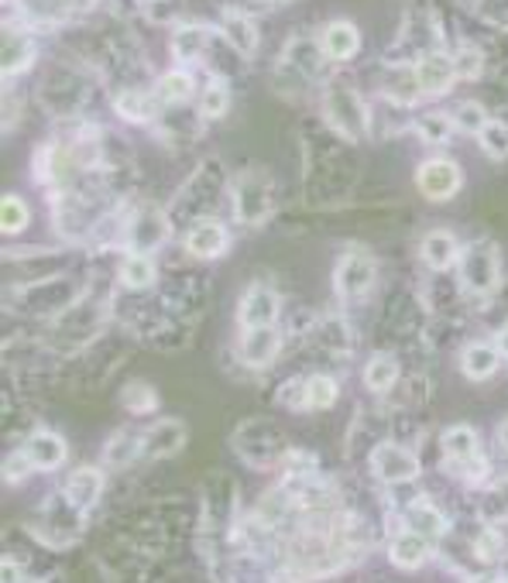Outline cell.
Wrapping results in <instances>:
<instances>
[{
	"label": "cell",
	"instance_id": "1",
	"mask_svg": "<svg viewBox=\"0 0 508 583\" xmlns=\"http://www.w3.org/2000/svg\"><path fill=\"white\" fill-rule=\"evenodd\" d=\"M460 278L464 286L477 295H488L501 282V268H498V251L492 244H471L460 258Z\"/></svg>",
	"mask_w": 508,
	"mask_h": 583
},
{
	"label": "cell",
	"instance_id": "2",
	"mask_svg": "<svg viewBox=\"0 0 508 583\" xmlns=\"http://www.w3.org/2000/svg\"><path fill=\"white\" fill-rule=\"evenodd\" d=\"M327 113H330V121L348 134V137H364V127H367V107L364 100L358 97L354 89L348 86H337L330 89V97H327Z\"/></svg>",
	"mask_w": 508,
	"mask_h": 583
},
{
	"label": "cell",
	"instance_id": "3",
	"mask_svg": "<svg viewBox=\"0 0 508 583\" xmlns=\"http://www.w3.org/2000/svg\"><path fill=\"white\" fill-rule=\"evenodd\" d=\"M415 182H420V193L426 199H450L460 190V169L450 158H430L426 166H420L415 172Z\"/></svg>",
	"mask_w": 508,
	"mask_h": 583
},
{
	"label": "cell",
	"instance_id": "4",
	"mask_svg": "<svg viewBox=\"0 0 508 583\" xmlns=\"http://www.w3.org/2000/svg\"><path fill=\"white\" fill-rule=\"evenodd\" d=\"M372 463H375V474L385 484H406V481L420 477V460H415L409 450L396 447V442H382L372 457Z\"/></svg>",
	"mask_w": 508,
	"mask_h": 583
},
{
	"label": "cell",
	"instance_id": "5",
	"mask_svg": "<svg viewBox=\"0 0 508 583\" xmlns=\"http://www.w3.org/2000/svg\"><path fill=\"white\" fill-rule=\"evenodd\" d=\"M337 292L348 295V299H361L372 292L375 286V262L367 258V254H348L340 265H337Z\"/></svg>",
	"mask_w": 508,
	"mask_h": 583
},
{
	"label": "cell",
	"instance_id": "6",
	"mask_svg": "<svg viewBox=\"0 0 508 583\" xmlns=\"http://www.w3.org/2000/svg\"><path fill=\"white\" fill-rule=\"evenodd\" d=\"M234 203L244 223H258L271 206V182L265 175H244L234 190Z\"/></svg>",
	"mask_w": 508,
	"mask_h": 583
},
{
	"label": "cell",
	"instance_id": "7",
	"mask_svg": "<svg viewBox=\"0 0 508 583\" xmlns=\"http://www.w3.org/2000/svg\"><path fill=\"white\" fill-rule=\"evenodd\" d=\"M279 316V295L268 286H251L238 306V319L244 323V330H258V326H271Z\"/></svg>",
	"mask_w": 508,
	"mask_h": 583
},
{
	"label": "cell",
	"instance_id": "8",
	"mask_svg": "<svg viewBox=\"0 0 508 583\" xmlns=\"http://www.w3.org/2000/svg\"><path fill=\"white\" fill-rule=\"evenodd\" d=\"M166 233H169L166 217H161L158 209L145 206L142 214L131 220V227H128V244H131L134 254H148V251H155L161 241H166Z\"/></svg>",
	"mask_w": 508,
	"mask_h": 583
},
{
	"label": "cell",
	"instance_id": "9",
	"mask_svg": "<svg viewBox=\"0 0 508 583\" xmlns=\"http://www.w3.org/2000/svg\"><path fill=\"white\" fill-rule=\"evenodd\" d=\"M100 491H104V474L94 471V466H80V471L65 481V498L76 511H86L100 501Z\"/></svg>",
	"mask_w": 508,
	"mask_h": 583
},
{
	"label": "cell",
	"instance_id": "10",
	"mask_svg": "<svg viewBox=\"0 0 508 583\" xmlns=\"http://www.w3.org/2000/svg\"><path fill=\"white\" fill-rule=\"evenodd\" d=\"M279 354V333L271 326H258V330H244L241 337V361L251 367H265Z\"/></svg>",
	"mask_w": 508,
	"mask_h": 583
},
{
	"label": "cell",
	"instance_id": "11",
	"mask_svg": "<svg viewBox=\"0 0 508 583\" xmlns=\"http://www.w3.org/2000/svg\"><path fill=\"white\" fill-rule=\"evenodd\" d=\"M186 442V426L182 423H158L148 433H142V457H172Z\"/></svg>",
	"mask_w": 508,
	"mask_h": 583
},
{
	"label": "cell",
	"instance_id": "12",
	"mask_svg": "<svg viewBox=\"0 0 508 583\" xmlns=\"http://www.w3.org/2000/svg\"><path fill=\"white\" fill-rule=\"evenodd\" d=\"M319 45L330 59L343 62L361 49V32L351 25V21H334V25H327V32H323Z\"/></svg>",
	"mask_w": 508,
	"mask_h": 583
},
{
	"label": "cell",
	"instance_id": "13",
	"mask_svg": "<svg viewBox=\"0 0 508 583\" xmlns=\"http://www.w3.org/2000/svg\"><path fill=\"white\" fill-rule=\"evenodd\" d=\"M453 62L440 52H433L426 59H420V65H415V80H420V89L423 93H447L450 83H453Z\"/></svg>",
	"mask_w": 508,
	"mask_h": 583
},
{
	"label": "cell",
	"instance_id": "14",
	"mask_svg": "<svg viewBox=\"0 0 508 583\" xmlns=\"http://www.w3.org/2000/svg\"><path fill=\"white\" fill-rule=\"evenodd\" d=\"M227 230L217 223V220H203L190 230L186 238V247L196 254V258H220V254L227 251Z\"/></svg>",
	"mask_w": 508,
	"mask_h": 583
},
{
	"label": "cell",
	"instance_id": "15",
	"mask_svg": "<svg viewBox=\"0 0 508 583\" xmlns=\"http://www.w3.org/2000/svg\"><path fill=\"white\" fill-rule=\"evenodd\" d=\"M388 556H391V563H396V567L415 570L430 556V539H426V535H420V532L406 529L402 535H396V539H391Z\"/></svg>",
	"mask_w": 508,
	"mask_h": 583
},
{
	"label": "cell",
	"instance_id": "16",
	"mask_svg": "<svg viewBox=\"0 0 508 583\" xmlns=\"http://www.w3.org/2000/svg\"><path fill=\"white\" fill-rule=\"evenodd\" d=\"M25 453L32 457V463L38 466V471H52V466H59L65 460V442H62V436L41 429L28 439Z\"/></svg>",
	"mask_w": 508,
	"mask_h": 583
},
{
	"label": "cell",
	"instance_id": "17",
	"mask_svg": "<svg viewBox=\"0 0 508 583\" xmlns=\"http://www.w3.org/2000/svg\"><path fill=\"white\" fill-rule=\"evenodd\" d=\"M498 361H501V354H498V347H492V343H471L464 350V357H460V364H464V375L474 378V381L492 378Z\"/></svg>",
	"mask_w": 508,
	"mask_h": 583
},
{
	"label": "cell",
	"instance_id": "18",
	"mask_svg": "<svg viewBox=\"0 0 508 583\" xmlns=\"http://www.w3.org/2000/svg\"><path fill=\"white\" fill-rule=\"evenodd\" d=\"M457 258V241H453V233L450 230H433L423 238V262L436 271H444L450 268Z\"/></svg>",
	"mask_w": 508,
	"mask_h": 583
},
{
	"label": "cell",
	"instance_id": "19",
	"mask_svg": "<svg viewBox=\"0 0 508 583\" xmlns=\"http://www.w3.org/2000/svg\"><path fill=\"white\" fill-rule=\"evenodd\" d=\"M223 35L244 56H251L254 45H258V28H254V21L247 14H241V11H227L223 14Z\"/></svg>",
	"mask_w": 508,
	"mask_h": 583
},
{
	"label": "cell",
	"instance_id": "20",
	"mask_svg": "<svg viewBox=\"0 0 508 583\" xmlns=\"http://www.w3.org/2000/svg\"><path fill=\"white\" fill-rule=\"evenodd\" d=\"M406 525H409L412 532L426 535V539H436V535H444V532H447V519H444L433 505H426V501L409 505V511H406Z\"/></svg>",
	"mask_w": 508,
	"mask_h": 583
},
{
	"label": "cell",
	"instance_id": "21",
	"mask_svg": "<svg viewBox=\"0 0 508 583\" xmlns=\"http://www.w3.org/2000/svg\"><path fill=\"white\" fill-rule=\"evenodd\" d=\"M444 450L450 460L457 463H464V460H474L477 450H481V442H477V433L471 426H450L444 433Z\"/></svg>",
	"mask_w": 508,
	"mask_h": 583
},
{
	"label": "cell",
	"instance_id": "22",
	"mask_svg": "<svg viewBox=\"0 0 508 583\" xmlns=\"http://www.w3.org/2000/svg\"><path fill=\"white\" fill-rule=\"evenodd\" d=\"M155 282V265L148 262V254H131L121 265V286L131 292H142Z\"/></svg>",
	"mask_w": 508,
	"mask_h": 583
},
{
	"label": "cell",
	"instance_id": "23",
	"mask_svg": "<svg viewBox=\"0 0 508 583\" xmlns=\"http://www.w3.org/2000/svg\"><path fill=\"white\" fill-rule=\"evenodd\" d=\"M396 378H399V364H396V357H388V354L372 357V361H367V367H364V385L372 391H388L391 385H396Z\"/></svg>",
	"mask_w": 508,
	"mask_h": 583
},
{
	"label": "cell",
	"instance_id": "24",
	"mask_svg": "<svg viewBox=\"0 0 508 583\" xmlns=\"http://www.w3.org/2000/svg\"><path fill=\"white\" fill-rule=\"evenodd\" d=\"M35 59V45L28 38H21V35H4V73L14 76L21 73V69H28Z\"/></svg>",
	"mask_w": 508,
	"mask_h": 583
},
{
	"label": "cell",
	"instance_id": "25",
	"mask_svg": "<svg viewBox=\"0 0 508 583\" xmlns=\"http://www.w3.org/2000/svg\"><path fill=\"white\" fill-rule=\"evenodd\" d=\"M203 38H206L203 25H182L172 38V56L179 62H193L203 52Z\"/></svg>",
	"mask_w": 508,
	"mask_h": 583
},
{
	"label": "cell",
	"instance_id": "26",
	"mask_svg": "<svg viewBox=\"0 0 508 583\" xmlns=\"http://www.w3.org/2000/svg\"><path fill=\"white\" fill-rule=\"evenodd\" d=\"M385 89H388V97H396L399 104H412L423 93L420 80H415V69H391L385 80Z\"/></svg>",
	"mask_w": 508,
	"mask_h": 583
},
{
	"label": "cell",
	"instance_id": "27",
	"mask_svg": "<svg viewBox=\"0 0 508 583\" xmlns=\"http://www.w3.org/2000/svg\"><path fill=\"white\" fill-rule=\"evenodd\" d=\"M193 97V80L190 73H166L158 80V100L166 104H182Z\"/></svg>",
	"mask_w": 508,
	"mask_h": 583
},
{
	"label": "cell",
	"instance_id": "28",
	"mask_svg": "<svg viewBox=\"0 0 508 583\" xmlns=\"http://www.w3.org/2000/svg\"><path fill=\"white\" fill-rule=\"evenodd\" d=\"M477 142H481V148L488 151L492 158H505L508 155V124L488 121V124L477 131Z\"/></svg>",
	"mask_w": 508,
	"mask_h": 583
},
{
	"label": "cell",
	"instance_id": "29",
	"mask_svg": "<svg viewBox=\"0 0 508 583\" xmlns=\"http://www.w3.org/2000/svg\"><path fill=\"white\" fill-rule=\"evenodd\" d=\"M337 402V381L327 375H313L306 381V405L313 409H330Z\"/></svg>",
	"mask_w": 508,
	"mask_h": 583
},
{
	"label": "cell",
	"instance_id": "30",
	"mask_svg": "<svg viewBox=\"0 0 508 583\" xmlns=\"http://www.w3.org/2000/svg\"><path fill=\"white\" fill-rule=\"evenodd\" d=\"M415 131H420V137L426 145H444V142H450L453 124H450V117H444V113H426L423 121L415 124Z\"/></svg>",
	"mask_w": 508,
	"mask_h": 583
},
{
	"label": "cell",
	"instance_id": "31",
	"mask_svg": "<svg viewBox=\"0 0 508 583\" xmlns=\"http://www.w3.org/2000/svg\"><path fill=\"white\" fill-rule=\"evenodd\" d=\"M230 107V89L223 80H214L210 86L203 89V100H199V113L203 117H223Z\"/></svg>",
	"mask_w": 508,
	"mask_h": 583
},
{
	"label": "cell",
	"instance_id": "32",
	"mask_svg": "<svg viewBox=\"0 0 508 583\" xmlns=\"http://www.w3.org/2000/svg\"><path fill=\"white\" fill-rule=\"evenodd\" d=\"M118 113L128 117V121H134V124H142V121H148V117L155 113V104L145 97V93H121V97H118Z\"/></svg>",
	"mask_w": 508,
	"mask_h": 583
},
{
	"label": "cell",
	"instance_id": "33",
	"mask_svg": "<svg viewBox=\"0 0 508 583\" xmlns=\"http://www.w3.org/2000/svg\"><path fill=\"white\" fill-rule=\"evenodd\" d=\"M0 227H4V233H21L28 227V206L17 196H4V203H0Z\"/></svg>",
	"mask_w": 508,
	"mask_h": 583
},
{
	"label": "cell",
	"instance_id": "34",
	"mask_svg": "<svg viewBox=\"0 0 508 583\" xmlns=\"http://www.w3.org/2000/svg\"><path fill=\"white\" fill-rule=\"evenodd\" d=\"M121 399L131 412H152L158 402H155V391L145 385V381H131L124 391H121Z\"/></svg>",
	"mask_w": 508,
	"mask_h": 583
},
{
	"label": "cell",
	"instance_id": "35",
	"mask_svg": "<svg viewBox=\"0 0 508 583\" xmlns=\"http://www.w3.org/2000/svg\"><path fill=\"white\" fill-rule=\"evenodd\" d=\"M484 124H488V117H484V107H481V104H474V100L460 104V107H457V113H453V127H460V131H471V134H477Z\"/></svg>",
	"mask_w": 508,
	"mask_h": 583
},
{
	"label": "cell",
	"instance_id": "36",
	"mask_svg": "<svg viewBox=\"0 0 508 583\" xmlns=\"http://www.w3.org/2000/svg\"><path fill=\"white\" fill-rule=\"evenodd\" d=\"M481 65H484V59L474 45H460L457 56H453V73L464 76V80H474V76H481Z\"/></svg>",
	"mask_w": 508,
	"mask_h": 583
},
{
	"label": "cell",
	"instance_id": "37",
	"mask_svg": "<svg viewBox=\"0 0 508 583\" xmlns=\"http://www.w3.org/2000/svg\"><path fill=\"white\" fill-rule=\"evenodd\" d=\"M69 8V0H25V11L45 21H52V17H62V11Z\"/></svg>",
	"mask_w": 508,
	"mask_h": 583
},
{
	"label": "cell",
	"instance_id": "38",
	"mask_svg": "<svg viewBox=\"0 0 508 583\" xmlns=\"http://www.w3.org/2000/svg\"><path fill=\"white\" fill-rule=\"evenodd\" d=\"M32 466H35L32 457H28L25 450H21V453H14V457L4 463V477H8L11 484H17V481H25V477L32 474Z\"/></svg>",
	"mask_w": 508,
	"mask_h": 583
},
{
	"label": "cell",
	"instance_id": "39",
	"mask_svg": "<svg viewBox=\"0 0 508 583\" xmlns=\"http://www.w3.org/2000/svg\"><path fill=\"white\" fill-rule=\"evenodd\" d=\"M498 549H501V539H498L495 532H484L481 539L474 543V552H477L481 559H495V556H498Z\"/></svg>",
	"mask_w": 508,
	"mask_h": 583
},
{
	"label": "cell",
	"instance_id": "40",
	"mask_svg": "<svg viewBox=\"0 0 508 583\" xmlns=\"http://www.w3.org/2000/svg\"><path fill=\"white\" fill-rule=\"evenodd\" d=\"M492 515H508V481H501V487H495L492 495Z\"/></svg>",
	"mask_w": 508,
	"mask_h": 583
},
{
	"label": "cell",
	"instance_id": "41",
	"mask_svg": "<svg viewBox=\"0 0 508 583\" xmlns=\"http://www.w3.org/2000/svg\"><path fill=\"white\" fill-rule=\"evenodd\" d=\"M0 583H21V570L11 559H4V573H0Z\"/></svg>",
	"mask_w": 508,
	"mask_h": 583
},
{
	"label": "cell",
	"instance_id": "42",
	"mask_svg": "<svg viewBox=\"0 0 508 583\" xmlns=\"http://www.w3.org/2000/svg\"><path fill=\"white\" fill-rule=\"evenodd\" d=\"M498 442H501V447L508 450V418H505V423H501V429H498Z\"/></svg>",
	"mask_w": 508,
	"mask_h": 583
},
{
	"label": "cell",
	"instance_id": "43",
	"mask_svg": "<svg viewBox=\"0 0 508 583\" xmlns=\"http://www.w3.org/2000/svg\"><path fill=\"white\" fill-rule=\"evenodd\" d=\"M498 347L505 350V354H508V323H505V330L498 333Z\"/></svg>",
	"mask_w": 508,
	"mask_h": 583
},
{
	"label": "cell",
	"instance_id": "44",
	"mask_svg": "<svg viewBox=\"0 0 508 583\" xmlns=\"http://www.w3.org/2000/svg\"><path fill=\"white\" fill-rule=\"evenodd\" d=\"M474 583H501L498 576H481V580H474Z\"/></svg>",
	"mask_w": 508,
	"mask_h": 583
}]
</instances>
